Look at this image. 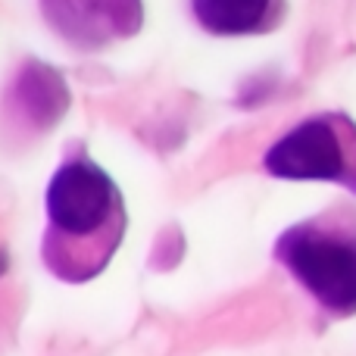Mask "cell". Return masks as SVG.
Here are the masks:
<instances>
[{"label": "cell", "instance_id": "3", "mask_svg": "<svg viewBox=\"0 0 356 356\" xmlns=\"http://www.w3.org/2000/svg\"><path fill=\"white\" fill-rule=\"evenodd\" d=\"M284 181H338L356 191V122L344 113H322L278 138L263 160Z\"/></svg>", "mask_w": 356, "mask_h": 356}, {"label": "cell", "instance_id": "5", "mask_svg": "<svg viewBox=\"0 0 356 356\" xmlns=\"http://www.w3.org/2000/svg\"><path fill=\"white\" fill-rule=\"evenodd\" d=\"M203 31L222 38L263 35L284 16V0H191Z\"/></svg>", "mask_w": 356, "mask_h": 356}, {"label": "cell", "instance_id": "1", "mask_svg": "<svg viewBox=\"0 0 356 356\" xmlns=\"http://www.w3.org/2000/svg\"><path fill=\"white\" fill-rule=\"evenodd\" d=\"M129 228L122 191L85 154L69 156L47 184L44 266L66 284H85L110 266Z\"/></svg>", "mask_w": 356, "mask_h": 356}, {"label": "cell", "instance_id": "2", "mask_svg": "<svg viewBox=\"0 0 356 356\" xmlns=\"http://www.w3.org/2000/svg\"><path fill=\"white\" fill-rule=\"evenodd\" d=\"M275 259L334 319L356 313V207H332L278 234Z\"/></svg>", "mask_w": 356, "mask_h": 356}, {"label": "cell", "instance_id": "4", "mask_svg": "<svg viewBox=\"0 0 356 356\" xmlns=\"http://www.w3.org/2000/svg\"><path fill=\"white\" fill-rule=\"evenodd\" d=\"M41 10L75 47H104L141 25V0H41Z\"/></svg>", "mask_w": 356, "mask_h": 356}, {"label": "cell", "instance_id": "6", "mask_svg": "<svg viewBox=\"0 0 356 356\" xmlns=\"http://www.w3.org/2000/svg\"><path fill=\"white\" fill-rule=\"evenodd\" d=\"M3 269H6V259H3V257H0V272H3Z\"/></svg>", "mask_w": 356, "mask_h": 356}]
</instances>
